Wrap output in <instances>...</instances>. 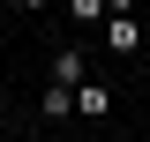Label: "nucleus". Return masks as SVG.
Listing matches in <instances>:
<instances>
[{"label": "nucleus", "instance_id": "nucleus-1", "mask_svg": "<svg viewBox=\"0 0 150 142\" xmlns=\"http://www.w3.org/2000/svg\"><path fill=\"white\" fill-rule=\"evenodd\" d=\"M105 53H143V22L135 15H105Z\"/></svg>", "mask_w": 150, "mask_h": 142}, {"label": "nucleus", "instance_id": "nucleus-5", "mask_svg": "<svg viewBox=\"0 0 150 142\" xmlns=\"http://www.w3.org/2000/svg\"><path fill=\"white\" fill-rule=\"evenodd\" d=\"M68 15H75V22H105L112 8H105V0H68Z\"/></svg>", "mask_w": 150, "mask_h": 142}, {"label": "nucleus", "instance_id": "nucleus-4", "mask_svg": "<svg viewBox=\"0 0 150 142\" xmlns=\"http://www.w3.org/2000/svg\"><path fill=\"white\" fill-rule=\"evenodd\" d=\"M38 105H45V120H68V112H75V90H68V82H45Z\"/></svg>", "mask_w": 150, "mask_h": 142}, {"label": "nucleus", "instance_id": "nucleus-7", "mask_svg": "<svg viewBox=\"0 0 150 142\" xmlns=\"http://www.w3.org/2000/svg\"><path fill=\"white\" fill-rule=\"evenodd\" d=\"M15 8H23V15H38V8H45V0H15Z\"/></svg>", "mask_w": 150, "mask_h": 142}, {"label": "nucleus", "instance_id": "nucleus-2", "mask_svg": "<svg viewBox=\"0 0 150 142\" xmlns=\"http://www.w3.org/2000/svg\"><path fill=\"white\" fill-rule=\"evenodd\" d=\"M75 112H83V120H105L112 112V90L105 82H75Z\"/></svg>", "mask_w": 150, "mask_h": 142}, {"label": "nucleus", "instance_id": "nucleus-6", "mask_svg": "<svg viewBox=\"0 0 150 142\" xmlns=\"http://www.w3.org/2000/svg\"><path fill=\"white\" fill-rule=\"evenodd\" d=\"M105 8H112V15H135V0H105Z\"/></svg>", "mask_w": 150, "mask_h": 142}, {"label": "nucleus", "instance_id": "nucleus-3", "mask_svg": "<svg viewBox=\"0 0 150 142\" xmlns=\"http://www.w3.org/2000/svg\"><path fill=\"white\" fill-rule=\"evenodd\" d=\"M53 82H90V75H83V53H75V45H60V53H53Z\"/></svg>", "mask_w": 150, "mask_h": 142}]
</instances>
